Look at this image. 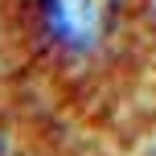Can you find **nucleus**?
<instances>
[{"label":"nucleus","instance_id":"nucleus-1","mask_svg":"<svg viewBox=\"0 0 156 156\" xmlns=\"http://www.w3.org/2000/svg\"><path fill=\"white\" fill-rule=\"evenodd\" d=\"M0 70L58 152L132 144L156 123V0H0Z\"/></svg>","mask_w":156,"mask_h":156},{"label":"nucleus","instance_id":"nucleus-2","mask_svg":"<svg viewBox=\"0 0 156 156\" xmlns=\"http://www.w3.org/2000/svg\"><path fill=\"white\" fill-rule=\"evenodd\" d=\"M49 144H54L49 127L0 70V156H41V148H49Z\"/></svg>","mask_w":156,"mask_h":156}]
</instances>
